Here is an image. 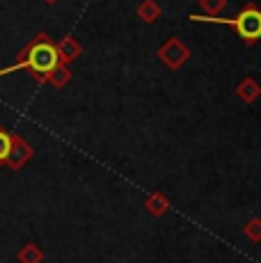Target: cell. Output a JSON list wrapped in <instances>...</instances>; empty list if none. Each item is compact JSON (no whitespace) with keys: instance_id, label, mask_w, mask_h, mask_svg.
Masks as SVG:
<instances>
[{"instance_id":"cell-1","label":"cell","mask_w":261,"mask_h":263,"mask_svg":"<svg viewBox=\"0 0 261 263\" xmlns=\"http://www.w3.org/2000/svg\"><path fill=\"white\" fill-rule=\"evenodd\" d=\"M60 64V58H58V50L51 44V39L46 34H37L34 42L26 48V53L21 55L14 67H7V69H0V76H7V73H14L18 69H30L34 76H48L55 67Z\"/></svg>"},{"instance_id":"cell-2","label":"cell","mask_w":261,"mask_h":263,"mask_svg":"<svg viewBox=\"0 0 261 263\" xmlns=\"http://www.w3.org/2000/svg\"><path fill=\"white\" fill-rule=\"evenodd\" d=\"M190 23H218V25H229L236 30L240 39H243L248 46L261 39V9L254 5L243 7L234 18H220V16H204V14H190Z\"/></svg>"},{"instance_id":"cell-3","label":"cell","mask_w":261,"mask_h":263,"mask_svg":"<svg viewBox=\"0 0 261 263\" xmlns=\"http://www.w3.org/2000/svg\"><path fill=\"white\" fill-rule=\"evenodd\" d=\"M158 60L167 69H172V71H179V69H181L183 64L190 60V48L185 46L181 39L172 37V39H167V42H165L163 46L158 48Z\"/></svg>"},{"instance_id":"cell-4","label":"cell","mask_w":261,"mask_h":263,"mask_svg":"<svg viewBox=\"0 0 261 263\" xmlns=\"http://www.w3.org/2000/svg\"><path fill=\"white\" fill-rule=\"evenodd\" d=\"M55 50H58L60 64H69V62H73V60L80 58V53H83V46H80V44L73 37H64L62 42L55 46Z\"/></svg>"},{"instance_id":"cell-5","label":"cell","mask_w":261,"mask_h":263,"mask_svg":"<svg viewBox=\"0 0 261 263\" xmlns=\"http://www.w3.org/2000/svg\"><path fill=\"white\" fill-rule=\"evenodd\" d=\"M236 96H238L245 105H252L261 96V85L254 78H243L238 85H236Z\"/></svg>"},{"instance_id":"cell-6","label":"cell","mask_w":261,"mask_h":263,"mask_svg":"<svg viewBox=\"0 0 261 263\" xmlns=\"http://www.w3.org/2000/svg\"><path fill=\"white\" fill-rule=\"evenodd\" d=\"M170 206H172V204H170V199L163 195V192H154V195H149L147 201H144L147 213L154 215V217H163L170 211Z\"/></svg>"},{"instance_id":"cell-7","label":"cell","mask_w":261,"mask_h":263,"mask_svg":"<svg viewBox=\"0 0 261 263\" xmlns=\"http://www.w3.org/2000/svg\"><path fill=\"white\" fill-rule=\"evenodd\" d=\"M30 156H32V149H30L23 140H18V138H14L12 135V151H9L7 163L12 165V167H18L21 163H26Z\"/></svg>"},{"instance_id":"cell-8","label":"cell","mask_w":261,"mask_h":263,"mask_svg":"<svg viewBox=\"0 0 261 263\" xmlns=\"http://www.w3.org/2000/svg\"><path fill=\"white\" fill-rule=\"evenodd\" d=\"M135 14H138V18L144 23H156L160 18V14H163V9H160V5L156 0H142V3L138 5V9H135Z\"/></svg>"},{"instance_id":"cell-9","label":"cell","mask_w":261,"mask_h":263,"mask_svg":"<svg viewBox=\"0 0 261 263\" xmlns=\"http://www.w3.org/2000/svg\"><path fill=\"white\" fill-rule=\"evenodd\" d=\"M46 80H51L55 87H64V85L71 80V71L67 69V64H58V67L46 76Z\"/></svg>"},{"instance_id":"cell-10","label":"cell","mask_w":261,"mask_h":263,"mask_svg":"<svg viewBox=\"0 0 261 263\" xmlns=\"http://www.w3.org/2000/svg\"><path fill=\"white\" fill-rule=\"evenodd\" d=\"M243 234L250 242H261V217L259 215L250 217L248 224L243 227Z\"/></svg>"},{"instance_id":"cell-11","label":"cell","mask_w":261,"mask_h":263,"mask_svg":"<svg viewBox=\"0 0 261 263\" xmlns=\"http://www.w3.org/2000/svg\"><path fill=\"white\" fill-rule=\"evenodd\" d=\"M199 7L204 9V16H220V12L227 7V0H199Z\"/></svg>"},{"instance_id":"cell-12","label":"cell","mask_w":261,"mask_h":263,"mask_svg":"<svg viewBox=\"0 0 261 263\" xmlns=\"http://www.w3.org/2000/svg\"><path fill=\"white\" fill-rule=\"evenodd\" d=\"M9 151H12V135L5 128H0V163H7Z\"/></svg>"},{"instance_id":"cell-13","label":"cell","mask_w":261,"mask_h":263,"mask_svg":"<svg viewBox=\"0 0 261 263\" xmlns=\"http://www.w3.org/2000/svg\"><path fill=\"white\" fill-rule=\"evenodd\" d=\"M18 259H21L23 263H39V261H42V252H39L34 245H28L26 250H21Z\"/></svg>"},{"instance_id":"cell-14","label":"cell","mask_w":261,"mask_h":263,"mask_svg":"<svg viewBox=\"0 0 261 263\" xmlns=\"http://www.w3.org/2000/svg\"><path fill=\"white\" fill-rule=\"evenodd\" d=\"M46 3H58V0H46Z\"/></svg>"}]
</instances>
